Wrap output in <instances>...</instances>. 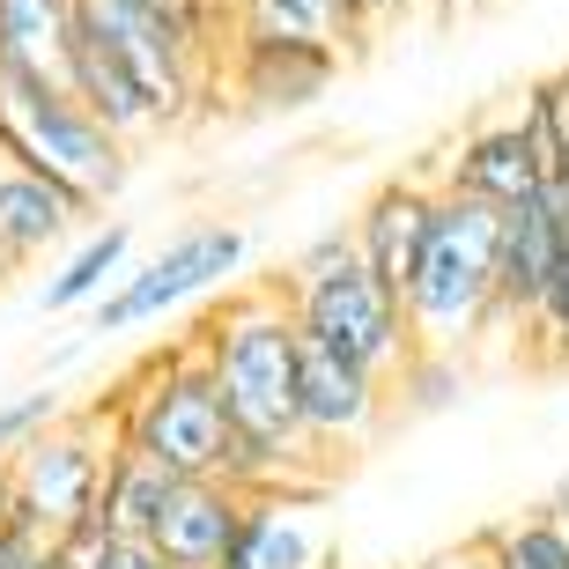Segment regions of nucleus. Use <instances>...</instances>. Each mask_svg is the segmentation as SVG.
Returning a JSON list of instances; mask_svg holds the SVG:
<instances>
[{"instance_id":"8","label":"nucleus","mask_w":569,"mask_h":569,"mask_svg":"<svg viewBox=\"0 0 569 569\" xmlns=\"http://www.w3.org/2000/svg\"><path fill=\"white\" fill-rule=\"evenodd\" d=\"M214 569H340V518L326 481L244 488L237 532Z\"/></svg>"},{"instance_id":"24","label":"nucleus","mask_w":569,"mask_h":569,"mask_svg":"<svg viewBox=\"0 0 569 569\" xmlns=\"http://www.w3.org/2000/svg\"><path fill=\"white\" fill-rule=\"evenodd\" d=\"M141 8H170V16L200 22V30H214V38H230V0H141Z\"/></svg>"},{"instance_id":"28","label":"nucleus","mask_w":569,"mask_h":569,"mask_svg":"<svg viewBox=\"0 0 569 569\" xmlns=\"http://www.w3.org/2000/svg\"><path fill=\"white\" fill-rule=\"evenodd\" d=\"M540 510H548L555 526H562V532H569V473H562V481H555V496H548V503H540Z\"/></svg>"},{"instance_id":"4","label":"nucleus","mask_w":569,"mask_h":569,"mask_svg":"<svg viewBox=\"0 0 569 569\" xmlns=\"http://www.w3.org/2000/svg\"><path fill=\"white\" fill-rule=\"evenodd\" d=\"M0 156L22 170L52 178L60 192H74L89 208V222L127 192L133 178V148L119 133H104V119L52 74H22L0 67Z\"/></svg>"},{"instance_id":"3","label":"nucleus","mask_w":569,"mask_h":569,"mask_svg":"<svg viewBox=\"0 0 569 569\" xmlns=\"http://www.w3.org/2000/svg\"><path fill=\"white\" fill-rule=\"evenodd\" d=\"M496 244H503V208L437 186L415 274H407V289H400L415 348L466 356L481 333H496Z\"/></svg>"},{"instance_id":"18","label":"nucleus","mask_w":569,"mask_h":569,"mask_svg":"<svg viewBox=\"0 0 569 569\" xmlns=\"http://www.w3.org/2000/svg\"><path fill=\"white\" fill-rule=\"evenodd\" d=\"M74 44V0H0V67L60 82Z\"/></svg>"},{"instance_id":"7","label":"nucleus","mask_w":569,"mask_h":569,"mask_svg":"<svg viewBox=\"0 0 569 569\" xmlns=\"http://www.w3.org/2000/svg\"><path fill=\"white\" fill-rule=\"evenodd\" d=\"M237 274H244V230H237V222H192V230H178L156 259L119 267V281L97 296V333H133V326L178 311V303L222 289V281H237Z\"/></svg>"},{"instance_id":"26","label":"nucleus","mask_w":569,"mask_h":569,"mask_svg":"<svg viewBox=\"0 0 569 569\" xmlns=\"http://www.w3.org/2000/svg\"><path fill=\"white\" fill-rule=\"evenodd\" d=\"M422 569H488V555H481V540H459V548H443V555H429Z\"/></svg>"},{"instance_id":"22","label":"nucleus","mask_w":569,"mask_h":569,"mask_svg":"<svg viewBox=\"0 0 569 569\" xmlns=\"http://www.w3.org/2000/svg\"><path fill=\"white\" fill-rule=\"evenodd\" d=\"M488 555V569H569V532L555 526L548 510H526V518H503V526L473 532Z\"/></svg>"},{"instance_id":"17","label":"nucleus","mask_w":569,"mask_h":569,"mask_svg":"<svg viewBox=\"0 0 569 569\" xmlns=\"http://www.w3.org/2000/svg\"><path fill=\"white\" fill-rule=\"evenodd\" d=\"M170 496H178V473H163V466H148V459H133V451H119V443H111V459H104V481H97V503H89V518H97V532L148 540Z\"/></svg>"},{"instance_id":"21","label":"nucleus","mask_w":569,"mask_h":569,"mask_svg":"<svg viewBox=\"0 0 569 569\" xmlns=\"http://www.w3.org/2000/svg\"><path fill=\"white\" fill-rule=\"evenodd\" d=\"M385 392H392V422H407V415H443V407H459V392H466V362L443 356V348H407V362L385 378Z\"/></svg>"},{"instance_id":"23","label":"nucleus","mask_w":569,"mask_h":569,"mask_svg":"<svg viewBox=\"0 0 569 569\" xmlns=\"http://www.w3.org/2000/svg\"><path fill=\"white\" fill-rule=\"evenodd\" d=\"M532 348V362L540 370H569V237H562V252H555V274L548 289H540V303H532V318L518 326Z\"/></svg>"},{"instance_id":"25","label":"nucleus","mask_w":569,"mask_h":569,"mask_svg":"<svg viewBox=\"0 0 569 569\" xmlns=\"http://www.w3.org/2000/svg\"><path fill=\"white\" fill-rule=\"evenodd\" d=\"M348 8H356V44H362V38H378L392 16H407L415 0H348Z\"/></svg>"},{"instance_id":"13","label":"nucleus","mask_w":569,"mask_h":569,"mask_svg":"<svg viewBox=\"0 0 569 569\" xmlns=\"http://www.w3.org/2000/svg\"><path fill=\"white\" fill-rule=\"evenodd\" d=\"M562 214L548 208V192H532L518 208H503V244H496V326H526L540 289L555 274V252H562Z\"/></svg>"},{"instance_id":"6","label":"nucleus","mask_w":569,"mask_h":569,"mask_svg":"<svg viewBox=\"0 0 569 569\" xmlns=\"http://www.w3.org/2000/svg\"><path fill=\"white\" fill-rule=\"evenodd\" d=\"M104 459H111V429L89 407H60L44 429L0 459V510L30 518L38 532H67L82 526L89 503H97V481H104Z\"/></svg>"},{"instance_id":"12","label":"nucleus","mask_w":569,"mask_h":569,"mask_svg":"<svg viewBox=\"0 0 569 569\" xmlns=\"http://www.w3.org/2000/svg\"><path fill=\"white\" fill-rule=\"evenodd\" d=\"M429 208H437V170L415 163L400 178H385L356 214H348V244L385 289L400 296L407 274H415V252H422V230H429Z\"/></svg>"},{"instance_id":"9","label":"nucleus","mask_w":569,"mask_h":569,"mask_svg":"<svg viewBox=\"0 0 569 569\" xmlns=\"http://www.w3.org/2000/svg\"><path fill=\"white\" fill-rule=\"evenodd\" d=\"M385 429H392V392H385L378 370L303 340V356H296V437L318 451V466L378 443Z\"/></svg>"},{"instance_id":"16","label":"nucleus","mask_w":569,"mask_h":569,"mask_svg":"<svg viewBox=\"0 0 569 569\" xmlns=\"http://www.w3.org/2000/svg\"><path fill=\"white\" fill-rule=\"evenodd\" d=\"M237 503H244V488L230 481H178V496L163 503V518L148 532V548L163 555V569H214L237 532Z\"/></svg>"},{"instance_id":"14","label":"nucleus","mask_w":569,"mask_h":569,"mask_svg":"<svg viewBox=\"0 0 569 569\" xmlns=\"http://www.w3.org/2000/svg\"><path fill=\"white\" fill-rule=\"evenodd\" d=\"M60 82L74 89V97H82V104L97 111V119H104V133H119V141H127L133 156H141V148H156V141H170V119H163L156 104H148V89L133 82V74H127L119 60H111V52H104L97 38H82V30H74V44H67Z\"/></svg>"},{"instance_id":"11","label":"nucleus","mask_w":569,"mask_h":569,"mask_svg":"<svg viewBox=\"0 0 569 569\" xmlns=\"http://www.w3.org/2000/svg\"><path fill=\"white\" fill-rule=\"evenodd\" d=\"M429 170H437V186L466 192V200H488V208H518V200H532L548 186V163H540L532 133L518 127V111L473 119L451 156H429Z\"/></svg>"},{"instance_id":"30","label":"nucleus","mask_w":569,"mask_h":569,"mask_svg":"<svg viewBox=\"0 0 569 569\" xmlns=\"http://www.w3.org/2000/svg\"><path fill=\"white\" fill-rule=\"evenodd\" d=\"M8 274H16V267H8V259H0V289H8Z\"/></svg>"},{"instance_id":"5","label":"nucleus","mask_w":569,"mask_h":569,"mask_svg":"<svg viewBox=\"0 0 569 569\" xmlns=\"http://www.w3.org/2000/svg\"><path fill=\"white\" fill-rule=\"evenodd\" d=\"M274 281H281V296H289L296 333L303 340L362 362V370H378V378H392V370L407 362V348H415L407 311H400V296L356 259L348 222H340V230H318Z\"/></svg>"},{"instance_id":"27","label":"nucleus","mask_w":569,"mask_h":569,"mask_svg":"<svg viewBox=\"0 0 569 569\" xmlns=\"http://www.w3.org/2000/svg\"><path fill=\"white\" fill-rule=\"evenodd\" d=\"M540 192H548V208L562 214V230H569V148L555 156V170H548V186H540Z\"/></svg>"},{"instance_id":"1","label":"nucleus","mask_w":569,"mask_h":569,"mask_svg":"<svg viewBox=\"0 0 569 569\" xmlns=\"http://www.w3.org/2000/svg\"><path fill=\"white\" fill-rule=\"evenodd\" d=\"M186 340L208 362L214 400L230 415L237 443H259V451H281V459L326 473L318 451L296 437V356H303V333H296V311L274 274L222 281V296L192 318Z\"/></svg>"},{"instance_id":"20","label":"nucleus","mask_w":569,"mask_h":569,"mask_svg":"<svg viewBox=\"0 0 569 569\" xmlns=\"http://www.w3.org/2000/svg\"><path fill=\"white\" fill-rule=\"evenodd\" d=\"M230 30L259 38H311V44H356V8L348 0H230Z\"/></svg>"},{"instance_id":"10","label":"nucleus","mask_w":569,"mask_h":569,"mask_svg":"<svg viewBox=\"0 0 569 569\" xmlns=\"http://www.w3.org/2000/svg\"><path fill=\"white\" fill-rule=\"evenodd\" d=\"M214 82L244 97V111H303L340 82V44L311 38H259V30H230Z\"/></svg>"},{"instance_id":"19","label":"nucleus","mask_w":569,"mask_h":569,"mask_svg":"<svg viewBox=\"0 0 569 569\" xmlns=\"http://www.w3.org/2000/svg\"><path fill=\"white\" fill-rule=\"evenodd\" d=\"M133 259V230L127 222H104V230H89L74 252L60 259V274L44 281V311H82V303H97V296L119 281V267Z\"/></svg>"},{"instance_id":"29","label":"nucleus","mask_w":569,"mask_h":569,"mask_svg":"<svg viewBox=\"0 0 569 569\" xmlns=\"http://www.w3.org/2000/svg\"><path fill=\"white\" fill-rule=\"evenodd\" d=\"M473 8H481V0H429V16H437V22H459V16H473Z\"/></svg>"},{"instance_id":"15","label":"nucleus","mask_w":569,"mask_h":569,"mask_svg":"<svg viewBox=\"0 0 569 569\" xmlns=\"http://www.w3.org/2000/svg\"><path fill=\"white\" fill-rule=\"evenodd\" d=\"M82 222H89V208L74 192H60L52 178H38V170L0 156V259L8 267L44 259L52 244H67V237L82 230Z\"/></svg>"},{"instance_id":"2","label":"nucleus","mask_w":569,"mask_h":569,"mask_svg":"<svg viewBox=\"0 0 569 569\" xmlns=\"http://www.w3.org/2000/svg\"><path fill=\"white\" fill-rule=\"evenodd\" d=\"M97 415H104L119 451L163 466L178 481H222V466H230L237 429L222 415V400H214L208 362H200V348L186 333L170 340V348H156L141 370H127L119 392L97 400Z\"/></svg>"}]
</instances>
